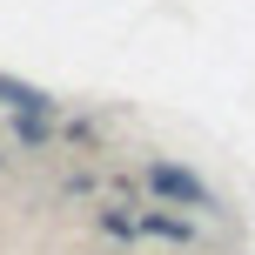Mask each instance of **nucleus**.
<instances>
[{"label": "nucleus", "mask_w": 255, "mask_h": 255, "mask_svg": "<svg viewBox=\"0 0 255 255\" xmlns=\"http://www.w3.org/2000/svg\"><path fill=\"white\" fill-rule=\"evenodd\" d=\"M141 229H148V235H168V242H188V229L168 222V215H141Z\"/></svg>", "instance_id": "obj_3"}, {"label": "nucleus", "mask_w": 255, "mask_h": 255, "mask_svg": "<svg viewBox=\"0 0 255 255\" xmlns=\"http://www.w3.org/2000/svg\"><path fill=\"white\" fill-rule=\"evenodd\" d=\"M0 101H7L13 115H47V94H40V88H20V81H7V74H0Z\"/></svg>", "instance_id": "obj_2"}, {"label": "nucleus", "mask_w": 255, "mask_h": 255, "mask_svg": "<svg viewBox=\"0 0 255 255\" xmlns=\"http://www.w3.org/2000/svg\"><path fill=\"white\" fill-rule=\"evenodd\" d=\"M148 188L161 195V202H181V208H208V188L195 175H181V168H168V161H154L148 168Z\"/></svg>", "instance_id": "obj_1"}]
</instances>
